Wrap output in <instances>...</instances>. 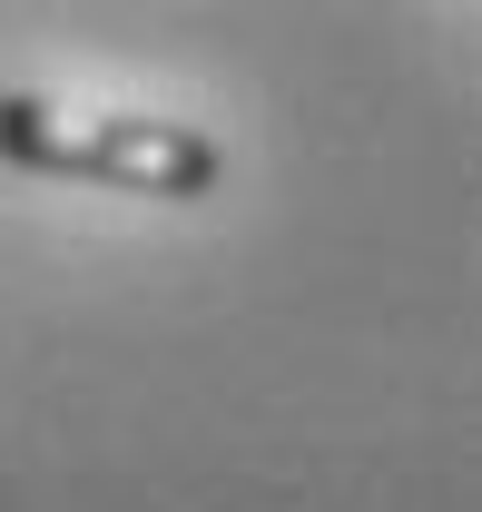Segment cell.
Masks as SVG:
<instances>
[{"mask_svg":"<svg viewBox=\"0 0 482 512\" xmlns=\"http://www.w3.org/2000/svg\"><path fill=\"white\" fill-rule=\"evenodd\" d=\"M0 158L30 178H89V188L128 197H207L217 188V138L187 119H148V109H50L30 89H0Z\"/></svg>","mask_w":482,"mask_h":512,"instance_id":"1","label":"cell"}]
</instances>
